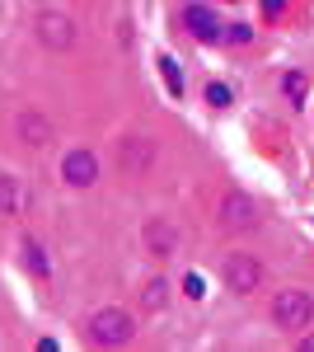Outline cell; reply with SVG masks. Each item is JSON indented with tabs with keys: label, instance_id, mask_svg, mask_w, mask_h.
<instances>
[{
	"label": "cell",
	"instance_id": "cell-14",
	"mask_svg": "<svg viewBox=\"0 0 314 352\" xmlns=\"http://www.w3.org/2000/svg\"><path fill=\"white\" fill-rule=\"evenodd\" d=\"M159 76H164V85H169V94H174V99L183 94V71H179V61H174V56H159Z\"/></svg>",
	"mask_w": 314,
	"mask_h": 352
},
{
	"label": "cell",
	"instance_id": "cell-19",
	"mask_svg": "<svg viewBox=\"0 0 314 352\" xmlns=\"http://www.w3.org/2000/svg\"><path fill=\"white\" fill-rule=\"evenodd\" d=\"M262 14H267V19H277V14H282V0H262Z\"/></svg>",
	"mask_w": 314,
	"mask_h": 352
},
{
	"label": "cell",
	"instance_id": "cell-12",
	"mask_svg": "<svg viewBox=\"0 0 314 352\" xmlns=\"http://www.w3.org/2000/svg\"><path fill=\"white\" fill-rule=\"evenodd\" d=\"M19 254H24V268L33 272V277H43V282L52 277V263H47V249H43L38 240H24V244H19Z\"/></svg>",
	"mask_w": 314,
	"mask_h": 352
},
{
	"label": "cell",
	"instance_id": "cell-5",
	"mask_svg": "<svg viewBox=\"0 0 314 352\" xmlns=\"http://www.w3.org/2000/svg\"><path fill=\"white\" fill-rule=\"evenodd\" d=\"M117 164H122L127 179H146L150 164H155V141H150V136H127V141L117 146Z\"/></svg>",
	"mask_w": 314,
	"mask_h": 352
},
{
	"label": "cell",
	"instance_id": "cell-16",
	"mask_svg": "<svg viewBox=\"0 0 314 352\" xmlns=\"http://www.w3.org/2000/svg\"><path fill=\"white\" fill-rule=\"evenodd\" d=\"M207 104H211V109H230V85L207 80Z\"/></svg>",
	"mask_w": 314,
	"mask_h": 352
},
{
	"label": "cell",
	"instance_id": "cell-3",
	"mask_svg": "<svg viewBox=\"0 0 314 352\" xmlns=\"http://www.w3.org/2000/svg\"><path fill=\"white\" fill-rule=\"evenodd\" d=\"M314 296L310 292H277L272 296V324L277 329H310Z\"/></svg>",
	"mask_w": 314,
	"mask_h": 352
},
{
	"label": "cell",
	"instance_id": "cell-9",
	"mask_svg": "<svg viewBox=\"0 0 314 352\" xmlns=\"http://www.w3.org/2000/svg\"><path fill=\"white\" fill-rule=\"evenodd\" d=\"M183 24H188V33H192L197 43H216V38L225 33L211 5H188V10H183Z\"/></svg>",
	"mask_w": 314,
	"mask_h": 352
},
{
	"label": "cell",
	"instance_id": "cell-18",
	"mask_svg": "<svg viewBox=\"0 0 314 352\" xmlns=\"http://www.w3.org/2000/svg\"><path fill=\"white\" fill-rule=\"evenodd\" d=\"M183 296H192V300H202V296H207V282H202L197 272H188V277H183Z\"/></svg>",
	"mask_w": 314,
	"mask_h": 352
},
{
	"label": "cell",
	"instance_id": "cell-15",
	"mask_svg": "<svg viewBox=\"0 0 314 352\" xmlns=\"http://www.w3.org/2000/svg\"><path fill=\"white\" fill-rule=\"evenodd\" d=\"M141 300H146V310H159V305L169 300V282H159V277H155V282L146 287V296H141Z\"/></svg>",
	"mask_w": 314,
	"mask_h": 352
},
{
	"label": "cell",
	"instance_id": "cell-2",
	"mask_svg": "<svg viewBox=\"0 0 314 352\" xmlns=\"http://www.w3.org/2000/svg\"><path fill=\"white\" fill-rule=\"evenodd\" d=\"M33 33H38V43H43L47 52H71V47H76V19L61 14V10H43V14L33 19Z\"/></svg>",
	"mask_w": 314,
	"mask_h": 352
},
{
	"label": "cell",
	"instance_id": "cell-7",
	"mask_svg": "<svg viewBox=\"0 0 314 352\" xmlns=\"http://www.w3.org/2000/svg\"><path fill=\"white\" fill-rule=\"evenodd\" d=\"M254 221H258V207L249 202V192L230 188L221 197V226H225V230H249Z\"/></svg>",
	"mask_w": 314,
	"mask_h": 352
},
{
	"label": "cell",
	"instance_id": "cell-4",
	"mask_svg": "<svg viewBox=\"0 0 314 352\" xmlns=\"http://www.w3.org/2000/svg\"><path fill=\"white\" fill-rule=\"evenodd\" d=\"M221 277H225V287H230L235 296H249V292L262 287V263L254 254H230L225 268H221Z\"/></svg>",
	"mask_w": 314,
	"mask_h": 352
},
{
	"label": "cell",
	"instance_id": "cell-8",
	"mask_svg": "<svg viewBox=\"0 0 314 352\" xmlns=\"http://www.w3.org/2000/svg\"><path fill=\"white\" fill-rule=\"evenodd\" d=\"M141 244H146V254H155V258H169V254L179 249V230H174V221L150 217L146 226H141Z\"/></svg>",
	"mask_w": 314,
	"mask_h": 352
},
{
	"label": "cell",
	"instance_id": "cell-1",
	"mask_svg": "<svg viewBox=\"0 0 314 352\" xmlns=\"http://www.w3.org/2000/svg\"><path fill=\"white\" fill-rule=\"evenodd\" d=\"M85 333H89V343H99V348H122V343H131V333H136V320H131L127 310H117V305H104V310L89 315Z\"/></svg>",
	"mask_w": 314,
	"mask_h": 352
},
{
	"label": "cell",
	"instance_id": "cell-20",
	"mask_svg": "<svg viewBox=\"0 0 314 352\" xmlns=\"http://www.w3.org/2000/svg\"><path fill=\"white\" fill-rule=\"evenodd\" d=\"M300 348H305V352H314V333H310V338H300Z\"/></svg>",
	"mask_w": 314,
	"mask_h": 352
},
{
	"label": "cell",
	"instance_id": "cell-11",
	"mask_svg": "<svg viewBox=\"0 0 314 352\" xmlns=\"http://www.w3.org/2000/svg\"><path fill=\"white\" fill-rule=\"evenodd\" d=\"M28 207V192H24V179L14 174H0V217H14Z\"/></svg>",
	"mask_w": 314,
	"mask_h": 352
},
{
	"label": "cell",
	"instance_id": "cell-10",
	"mask_svg": "<svg viewBox=\"0 0 314 352\" xmlns=\"http://www.w3.org/2000/svg\"><path fill=\"white\" fill-rule=\"evenodd\" d=\"M19 136H24L28 146H47V141H52V118H43V113L38 109H24L19 113Z\"/></svg>",
	"mask_w": 314,
	"mask_h": 352
},
{
	"label": "cell",
	"instance_id": "cell-13",
	"mask_svg": "<svg viewBox=\"0 0 314 352\" xmlns=\"http://www.w3.org/2000/svg\"><path fill=\"white\" fill-rule=\"evenodd\" d=\"M282 94H287L291 104H305V94H310V80H305L300 71H287V76H282Z\"/></svg>",
	"mask_w": 314,
	"mask_h": 352
},
{
	"label": "cell",
	"instance_id": "cell-17",
	"mask_svg": "<svg viewBox=\"0 0 314 352\" xmlns=\"http://www.w3.org/2000/svg\"><path fill=\"white\" fill-rule=\"evenodd\" d=\"M221 38H225V43H235V47H244V43L254 38V28H249V24H230L225 33H221Z\"/></svg>",
	"mask_w": 314,
	"mask_h": 352
},
{
	"label": "cell",
	"instance_id": "cell-6",
	"mask_svg": "<svg viewBox=\"0 0 314 352\" xmlns=\"http://www.w3.org/2000/svg\"><path fill=\"white\" fill-rule=\"evenodd\" d=\"M61 179H66L71 188H89V184H99V155L85 151V146L66 151V155H61Z\"/></svg>",
	"mask_w": 314,
	"mask_h": 352
}]
</instances>
